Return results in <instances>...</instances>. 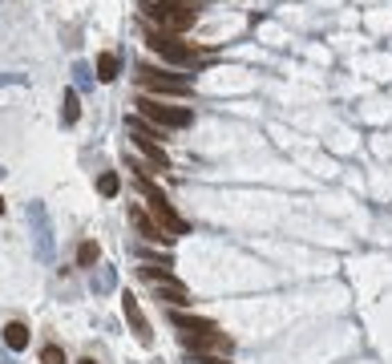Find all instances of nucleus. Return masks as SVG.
<instances>
[{
  "label": "nucleus",
  "mask_w": 392,
  "mask_h": 364,
  "mask_svg": "<svg viewBox=\"0 0 392 364\" xmlns=\"http://www.w3.org/2000/svg\"><path fill=\"white\" fill-rule=\"evenodd\" d=\"M130 166H134V178H138V191L146 194V202H150V211L158 215V223L166 227V231H174V235H186V231H190V227H186V218L178 215V211H174L170 202H166V194H162L158 187H154V178L146 174V166H142V162H130Z\"/></svg>",
  "instance_id": "1"
},
{
  "label": "nucleus",
  "mask_w": 392,
  "mask_h": 364,
  "mask_svg": "<svg viewBox=\"0 0 392 364\" xmlns=\"http://www.w3.org/2000/svg\"><path fill=\"white\" fill-rule=\"evenodd\" d=\"M146 12H150L166 33H182V28L194 24L198 0H158V4H146Z\"/></svg>",
  "instance_id": "2"
},
{
  "label": "nucleus",
  "mask_w": 392,
  "mask_h": 364,
  "mask_svg": "<svg viewBox=\"0 0 392 364\" xmlns=\"http://www.w3.org/2000/svg\"><path fill=\"white\" fill-rule=\"evenodd\" d=\"M126 130H130V138H134V146L142 150V158H146V162H154L158 170H170V154L158 146L162 134L154 130V125H146L142 118H126Z\"/></svg>",
  "instance_id": "3"
},
{
  "label": "nucleus",
  "mask_w": 392,
  "mask_h": 364,
  "mask_svg": "<svg viewBox=\"0 0 392 364\" xmlns=\"http://www.w3.org/2000/svg\"><path fill=\"white\" fill-rule=\"evenodd\" d=\"M146 45L154 49L158 57H166L170 65H194V61H198V49H190L186 41H178V37L166 33V28H150V33H146Z\"/></svg>",
  "instance_id": "4"
},
{
  "label": "nucleus",
  "mask_w": 392,
  "mask_h": 364,
  "mask_svg": "<svg viewBox=\"0 0 392 364\" xmlns=\"http://www.w3.org/2000/svg\"><path fill=\"white\" fill-rule=\"evenodd\" d=\"M138 89H146V94H178V97H186L194 85H190V77H182V73H166V69H154V65H142L138 69Z\"/></svg>",
  "instance_id": "5"
},
{
  "label": "nucleus",
  "mask_w": 392,
  "mask_h": 364,
  "mask_svg": "<svg viewBox=\"0 0 392 364\" xmlns=\"http://www.w3.org/2000/svg\"><path fill=\"white\" fill-rule=\"evenodd\" d=\"M138 110H142V118L158 121V125H170V130H182V125L194 121L190 110H182V105H162V101H154V97H138Z\"/></svg>",
  "instance_id": "6"
},
{
  "label": "nucleus",
  "mask_w": 392,
  "mask_h": 364,
  "mask_svg": "<svg viewBox=\"0 0 392 364\" xmlns=\"http://www.w3.org/2000/svg\"><path fill=\"white\" fill-rule=\"evenodd\" d=\"M121 308H126V320H130L134 336H138L142 344H150V340H154V332H150V320L142 315V308H138V295H134V291H121Z\"/></svg>",
  "instance_id": "7"
},
{
  "label": "nucleus",
  "mask_w": 392,
  "mask_h": 364,
  "mask_svg": "<svg viewBox=\"0 0 392 364\" xmlns=\"http://www.w3.org/2000/svg\"><path fill=\"white\" fill-rule=\"evenodd\" d=\"M170 320H174V328H182V336H214V332H219V328H214L210 320H203V315L170 312Z\"/></svg>",
  "instance_id": "8"
},
{
  "label": "nucleus",
  "mask_w": 392,
  "mask_h": 364,
  "mask_svg": "<svg viewBox=\"0 0 392 364\" xmlns=\"http://www.w3.org/2000/svg\"><path fill=\"white\" fill-rule=\"evenodd\" d=\"M130 218H134V227L142 231V239H150V243H166V239H170V235H166V227H158V223L146 215L142 207H134V211H130Z\"/></svg>",
  "instance_id": "9"
},
{
  "label": "nucleus",
  "mask_w": 392,
  "mask_h": 364,
  "mask_svg": "<svg viewBox=\"0 0 392 364\" xmlns=\"http://www.w3.org/2000/svg\"><path fill=\"white\" fill-rule=\"evenodd\" d=\"M154 291H158L162 304H174V308H190V304H194V300H190V291H186L178 279H174V284H158Z\"/></svg>",
  "instance_id": "10"
},
{
  "label": "nucleus",
  "mask_w": 392,
  "mask_h": 364,
  "mask_svg": "<svg viewBox=\"0 0 392 364\" xmlns=\"http://www.w3.org/2000/svg\"><path fill=\"white\" fill-rule=\"evenodd\" d=\"M117 69H121V57L117 53H101L97 57V81H114Z\"/></svg>",
  "instance_id": "11"
},
{
  "label": "nucleus",
  "mask_w": 392,
  "mask_h": 364,
  "mask_svg": "<svg viewBox=\"0 0 392 364\" xmlns=\"http://www.w3.org/2000/svg\"><path fill=\"white\" fill-rule=\"evenodd\" d=\"M4 344H8L12 352H21L24 344H28V328L17 324V320H12V324H4Z\"/></svg>",
  "instance_id": "12"
},
{
  "label": "nucleus",
  "mask_w": 392,
  "mask_h": 364,
  "mask_svg": "<svg viewBox=\"0 0 392 364\" xmlns=\"http://www.w3.org/2000/svg\"><path fill=\"white\" fill-rule=\"evenodd\" d=\"M101 259V247H97V239H85L81 247H77V267H93Z\"/></svg>",
  "instance_id": "13"
},
{
  "label": "nucleus",
  "mask_w": 392,
  "mask_h": 364,
  "mask_svg": "<svg viewBox=\"0 0 392 364\" xmlns=\"http://www.w3.org/2000/svg\"><path fill=\"white\" fill-rule=\"evenodd\" d=\"M77 118H81V97H77V89H65V110H61V121L73 125Z\"/></svg>",
  "instance_id": "14"
},
{
  "label": "nucleus",
  "mask_w": 392,
  "mask_h": 364,
  "mask_svg": "<svg viewBox=\"0 0 392 364\" xmlns=\"http://www.w3.org/2000/svg\"><path fill=\"white\" fill-rule=\"evenodd\" d=\"M146 279H154V284H174V271L170 267H162V263H142L138 267Z\"/></svg>",
  "instance_id": "15"
},
{
  "label": "nucleus",
  "mask_w": 392,
  "mask_h": 364,
  "mask_svg": "<svg viewBox=\"0 0 392 364\" xmlns=\"http://www.w3.org/2000/svg\"><path fill=\"white\" fill-rule=\"evenodd\" d=\"M117 187H121V182H117V174H114V170L97 174V191L105 194V198H114V194H117Z\"/></svg>",
  "instance_id": "16"
},
{
  "label": "nucleus",
  "mask_w": 392,
  "mask_h": 364,
  "mask_svg": "<svg viewBox=\"0 0 392 364\" xmlns=\"http://www.w3.org/2000/svg\"><path fill=\"white\" fill-rule=\"evenodd\" d=\"M41 364H65V348L61 344H45L41 348Z\"/></svg>",
  "instance_id": "17"
},
{
  "label": "nucleus",
  "mask_w": 392,
  "mask_h": 364,
  "mask_svg": "<svg viewBox=\"0 0 392 364\" xmlns=\"http://www.w3.org/2000/svg\"><path fill=\"white\" fill-rule=\"evenodd\" d=\"M190 361L194 364H231V361H223V356H210V352H194Z\"/></svg>",
  "instance_id": "18"
},
{
  "label": "nucleus",
  "mask_w": 392,
  "mask_h": 364,
  "mask_svg": "<svg viewBox=\"0 0 392 364\" xmlns=\"http://www.w3.org/2000/svg\"><path fill=\"white\" fill-rule=\"evenodd\" d=\"M77 364H97V361H90V356H85V361H77Z\"/></svg>",
  "instance_id": "19"
},
{
  "label": "nucleus",
  "mask_w": 392,
  "mask_h": 364,
  "mask_svg": "<svg viewBox=\"0 0 392 364\" xmlns=\"http://www.w3.org/2000/svg\"><path fill=\"white\" fill-rule=\"evenodd\" d=\"M0 215H4V198H0Z\"/></svg>",
  "instance_id": "20"
}]
</instances>
